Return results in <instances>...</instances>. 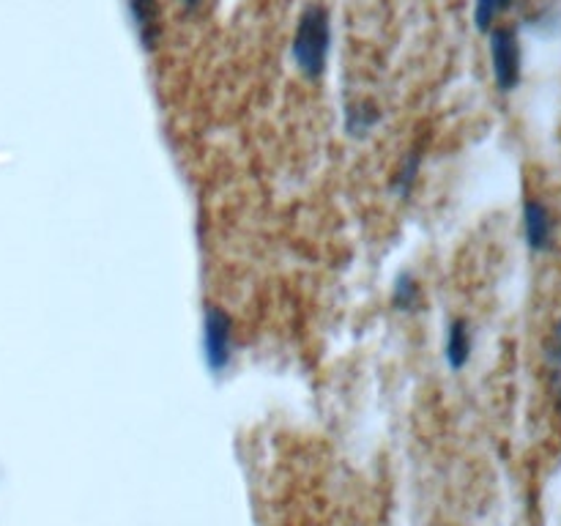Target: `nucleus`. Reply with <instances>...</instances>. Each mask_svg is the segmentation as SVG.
<instances>
[{
  "mask_svg": "<svg viewBox=\"0 0 561 526\" xmlns=\"http://www.w3.org/2000/svg\"><path fill=\"white\" fill-rule=\"evenodd\" d=\"M329 49H332V14L327 5L310 3L296 22L290 58L305 80L318 82L327 75Z\"/></svg>",
  "mask_w": 561,
  "mask_h": 526,
  "instance_id": "obj_1",
  "label": "nucleus"
},
{
  "mask_svg": "<svg viewBox=\"0 0 561 526\" xmlns=\"http://www.w3.org/2000/svg\"><path fill=\"white\" fill-rule=\"evenodd\" d=\"M201 348L206 370L214 378L225 376L236 359V327L225 307L208 301L201 318Z\"/></svg>",
  "mask_w": 561,
  "mask_h": 526,
  "instance_id": "obj_2",
  "label": "nucleus"
},
{
  "mask_svg": "<svg viewBox=\"0 0 561 526\" xmlns=\"http://www.w3.org/2000/svg\"><path fill=\"white\" fill-rule=\"evenodd\" d=\"M491 66L493 80L502 93H513L524 77V49H520L518 31L510 25L491 31Z\"/></svg>",
  "mask_w": 561,
  "mask_h": 526,
  "instance_id": "obj_3",
  "label": "nucleus"
},
{
  "mask_svg": "<svg viewBox=\"0 0 561 526\" xmlns=\"http://www.w3.org/2000/svg\"><path fill=\"white\" fill-rule=\"evenodd\" d=\"M553 233H557V225H553V214L540 197H526L524 201V239L535 255L553 250Z\"/></svg>",
  "mask_w": 561,
  "mask_h": 526,
  "instance_id": "obj_4",
  "label": "nucleus"
},
{
  "mask_svg": "<svg viewBox=\"0 0 561 526\" xmlns=\"http://www.w3.org/2000/svg\"><path fill=\"white\" fill-rule=\"evenodd\" d=\"M129 5L131 25H135L137 38H140V47L146 53H153L162 38V9H159V0H126Z\"/></svg>",
  "mask_w": 561,
  "mask_h": 526,
  "instance_id": "obj_5",
  "label": "nucleus"
},
{
  "mask_svg": "<svg viewBox=\"0 0 561 526\" xmlns=\"http://www.w3.org/2000/svg\"><path fill=\"white\" fill-rule=\"evenodd\" d=\"M474 354V332L466 318H453L447 323V334H444V362L453 373H460L471 362Z\"/></svg>",
  "mask_w": 561,
  "mask_h": 526,
  "instance_id": "obj_6",
  "label": "nucleus"
},
{
  "mask_svg": "<svg viewBox=\"0 0 561 526\" xmlns=\"http://www.w3.org/2000/svg\"><path fill=\"white\" fill-rule=\"evenodd\" d=\"M381 124V110L373 102L362 99V102H351L343 113V129L345 135L354 137V140H362V137L370 135L376 126Z\"/></svg>",
  "mask_w": 561,
  "mask_h": 526,
  "instance_id": "obj_7",
  "label": "nucleus"
},
{
  "mask_svg": "<svg viewBox=\"0 0 561 526\" xmlns=\"http://www.w3.org/2000/svg\"><path fill=\"white\" fill-rule=\"evenodd\" d=\"M392 307L398 312H414L422 307V285L411 272H400L392 283Z\"/></svg>",
  "mask_w": 561,
  "mask_h": 526,
  "instance_id": "obj_8",
  "label": "nucleus"
},
{
  "mask_svg": "<svg viewBox=\"0 0 561 526\" xmlns=\"http://www.w3.org/2000/svg\"><path fill=\"white\" fill-rule=\"evenodd\" d=\"M513 5V0H474V27L480 33H491L496 20Z\"/></svg>",
  "mask_w": 561,
  "mask_h": 526,
  "instance_id": "obj_9",
  "label": "nucleus"
},
{
  "mask_svg": "<svg viewBox=\"0 0 561 526\" xmlns=\"http://www.w3.org/2000/svg\"><path fill=\"white\" fill-rule=\"evenodd\" d=\"M422 170V153L420 151H409L405 153L403 164L398 168V175L392 181V190L398 192L400 197H409L411 190H414V181Z\"/></svg>",
  "mask_w": 561,
  "mask_h": 526,
  "instance_id": "obj_10",
  "label": "nucleus"
},
{
  "mask_svg": "<svg viewBox=\"0 0 561 526\" xmlns=\"http://www.w3.org/2000/svg\"><path fill=\"white\" fill-rule=\"evenodd\" d=\"M551 365H553V376H557L559 387H561V321L553 329V343H551Z\"/></svg>",
  "mask_w": 561,
  "mask_h": 526,
  "instance_id": "obj_11",
  "label": "nucleus"
},
{
  "mask_svg": "<svg viewBox=\"0 0 561 526\" xmlns=\"http://www.w3.org/2000/svg\"><path fill=\"white\" fill-rule=\"evenodd\" d=\"M184 3V9H197V5L203 3V0H181Z\"/></svg>",
  "mask_w": 561,
  "mask_h": 526,
  "instance_id": "obj_12",
  "label": "nucleus"
}]
</instances>
